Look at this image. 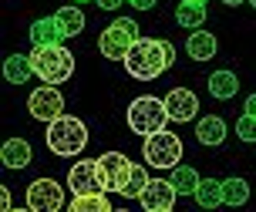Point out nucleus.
Listing matches in <instances>:
<instances>
[{"mask_svg": "<svg viewBox=\"0 0 256 212\" xmlns=\"http://www.w3.org/2000/svg\"><path fill=\"white\" fill-rule=\"evenodd\" d=\"M176 61V48L162 38H138L125 54V71L135 81H155L158 74H166Z\"/></svg>", "mask_w": 256, "mask_h": 212, "instance_id": "obj_1", "label": "nucleus"}, {"mask_svg": "<svg viewBox=\"0 0 256 212\" xmlns=\"http://www.w3.org/2000/svg\"><path fill=\"white\" fill-rule=\"evenodd\" d=\"M30 64H34V74L48 84H64L74 74V54L64 44H34Z\"/></svg>", "mask_w": 256, "mask_h": 212, "instance_id": "obj_2", "label": "nucleus"}, {"mask_svg": "<svg viewBox=\"0 0 256 212\" xmlns=\"http://www.w3.org/2000/svg\"><path fill=\"white\" fill-rule=\"evenodd\" d=\"M44 138H48V148H51L54 155L74 158V155H81L84 145H88V128H84V122L74 118V114H61V118L48 122V135Z\"/></svg>", "mask_w": 256, "mask_h": 212, "instance_id": "obj_3", "label": "nucleus"}, {"mask_svg": "<svg viewBox=\"0 0 256 212\" xmlns=\"http://www.w3.org/2000/svg\"><path fill=\"white\" fill-rule=\"evenodd\" d=\"M168 118V108H166V98L158 101L152 94H142L128 104V128L135 132V135H155V132H162L166 128Z\"/></svg>", "mask_w": 256, "mask_h": 212, "instance_id": "obj_4", "label": "nucleus"}, {"mask_svg": "<svg viewBox=\"0 0 256 212\" xmlns=\"http://www.w3.org/2000/svg\"><path fill=\"white\" fill-rule=\"evenodd\" d=\"M142 38V30L135 20H128V17H118L115 24H108L102 30V38H98V48L108 61H125V54L132 50V44Z\"/></svg>", "mask_w": 256, "mask_h": 212, "instance_id": "obj_5", "label": "nucleus"}, {"mask_svg": "<svg viewBox=\"0 0 256 212\" xmlns=\"http://www.w3.org/2000/svg\"><path fill=\"white\" fill-rule=\"evenodd\" d=\"M142 155L152 168H176L182 162V138L172 135V132H155V135H145V145H142Z\"/></svg>", "mask_w": 256, "mask_h": 212, "instance_id": "obj_6", "label": "nucleus"}, {"mask_svg": "<svg viewBox=\"0 0 256 212\" xmlns=\"http://www.w3.org/2000/svg\"><path fill=\"white\" fill-rule=\"evenodd\" d=\"M68 188H71L74 196H84V192H108L102 158H84V162L71 165V172H68Z\"/></svg>", "mask_w": 256, "mask_h": 212, "instance_id": "obj_7", "label": "nucleus"}, {"mask_svg": "<svg viewBox=\"0 0 256 212\" xmlns=\"http://www.w3.org/2000/svg\"><path fill=\"white\" fill-rule=\"evenodd\" d=\"M27 209L30 212H58L64 209V188L54 178H38L27 186Z\"/></svg>", "mask_w": 256, "mask_h": 212, "instance_id": "obj_8", "label": "nucleus"}, {"mask_svg": "<svg viewBox=\"0 0 256 212\" xmlns=\"http://www.w3.org/2000/svg\"><path fill=\"white\" fill-rule=\"evenodd\" d=\"M27 108H30V118H38V122L61 118L64 114V98H61V91H58V84H44V88H38V91H30Z\"/></svg>", "mask_w": 256, "mask_h": 212, "instance_id": "obj_9", "label": "nucleus"}, {"mask_svg": "<svg viewBox=\"0 0 256 212\" xmlns=\"http://www.w3.org/2000/svg\"><path fill=\"white\" fill-rule=\"evenodd\" d=\"M176 196H179V188L172 186V178H148L138 202H142V209H148V212H172Z\"/></svg>", "mask_w": 256, "mask_h": 212, "instance_id": "obj_10", "label": "nucleus"}, {"mask_svg": "<svg viewBox=\"0 0 256 212\" xmlns=\"http://www.w3.org/2000/svg\"><path fill=\"white\" fill-rule=\"evenodd\" d=\"M102 168H104L108 192H125L135 162H128V155H122V152H104V155H102Z\"/></svg>", "mask_w": 256, "mask_h": 212, "instance_id": "obj_11", "label": "nucleus"}, {"mask_svg": "<svg viewBox=\"0 0 256 212\" xmlns=\"http://www.w3.org/2000/svg\"><path fill=\"white\" fill-rule=\"evenodd\" d=\"M166 108H168V118L172 122H192L199 114V98H196V91H189V88H172L166 94Z\"/></svg>", "mask_w": 256, "mask_h": 212, "instance_id": "obj_12", "label": "nucleus"}, {"mask_svg": "<svg viewBox=\"0 0 256 212\" xmlns=\"http://www.w3.org/2000/svg\"><path fill=\"white\" fill-rule=\"evenodd\" d=\"M30 142L27 138H7L4 145H0V162L7 165V168H27L30 165Z\"/></svg>", "mask_w": 256, "mask_h": 212, "instance_id": "obj_13", "label": "nucleus"}, {"mask_svg": "<svg viewBox=\"0 0 256 212\" xmlns=\"http://www.w3.org/2000/svg\"><path fill=\"white\" fill-rule=\"evenodd\" d=\"M68 38L58 17H40L30 24V44H61Z\"/></svg>", "mask_w": 256, "mask_h": 212, "instance_id": "obj_14", "label": "nucleus"}, {"mask_svg": "<svg viewBox=\"0 0 256 212\" xmlns=\"http://www.w3.org/2000/svg\"><path fill=\"white\" fill-rule=\"evenodd\" d=\"M216 38L209 34V30H192L189 40H186V50H189L192 61H209V58H216Z\"/></svg>", "mask_w": 256, "mask_h": 212, "instance_id": "obj_15", "label": "nucleus"}, {"mask_svg": "<svg viewBox=\"0 0 256 212\" xmlns=\"http://www.w3.org/2000/svg\"><path fill=\"white\" fill-rule=\"evenodd\" d=\"M30 74H34L30 54H10V58L4 61V78H7L10 84H24V81H30Z\"/></svg>", "mask_w": 256, "mask_h": 212, "instance_id": "obj_16", "label": "nucleus"}, {"mask_svg": "<svg viewBox=\"0 0 256 212\" xmlns=\"http://www.w3.org/2000/svg\"><path fill=\"white\" fill-rule=\"evenodd\" d=\"M236 91H240V78L232 74V71H216V74H209V94L219 101H230L236 98Z\"/></svg>", "mask_w": 256, "mask_h": 212, "instance_id": "obj_17", "label": "nucleus"}, {"mask_svg": "<svg viewBox=\"0 0 256 212\" xmlns=\"http://www.w3.org/2000/svg\"><path fill=\"white\" fill-rule=\"evenodd\" d=\"M196 135H199L202 145H222V142H226V122L216 118V114H209V118H202V122L196 125Z\"/></svg>", "mask_w": 256, "mask_h": 212, "instance_id": "obj_18", "label": "nucleus"}, {"mask_svg": "<svg viewBox=\"0 0 256 212\" xmlns=\"http://www.w3.org/2000/svg\"><path fill=\"white\" fill-rule=\"evenodd\" d=\"M54 17L61 20V27H64V34H68V38H78V34L84 30V14H81V4H68V7H61Z\"/></svg>", "mask_w": 256, "mask_h": 212, "instance_id": "obj_19", "label": "nucleus"}, {"mask_svg": "<svg viewBox=\"0 0 256 212\" xmlns=\"http://www.w3.org/2000/svg\"><path fill=\"white\" fill-rule=\"evenodd\" d=\"M176 20H179V27H202L206 24V4L179 0V7H176Z\"/></svg>", "mask_w": 256, "mask_h": 212, "instance_id": "obj_20", "label": "nucleus"}, {"mask_svg": "<svg viewBox=\"0 0 256 212\" xmlns=\"http://www.w3.org/2000/svg\"><path fill=\"white\" fill-rule=\"evenodd\" d=\"M196 202H199L202 209L222 206V182H219V178H202L199 188H196Z\"/></svg>", "mask_w": 256, "mask_h": 212, "instance_id": "obj_21", "label": "nucleus"}, {"mask_svg": "<svg viewBox=\"0 0 256 212\" xmlns=\"http://www.w3.org/2000/svg\"><path fill=\"white\" fill-rule=\"evenodd\" d=\"M71 212H112V202L104 192H84L71 199Z\"/></svg>", "mask_w": 256, "mask_h": 212, "instance_id": "obj_22", "label": "nucleus"}, {"mask_svg": "<svg viewBox=\"0 0 256 212\" xmlns=\"http://www.w3.org/2000/svg\"><path fill=\"white\" fill-rule=\"evenodd\" d=\"M199 182H202V178H199V172H196L192 165H176V168H172V186L179 188L182 196H196Z\"/></svg>", "mask_w": 256, "mask_h": 212, "instance_id": "obj_23", "label": "nucleus"}, {"mask_svg": "<svg viewBox=\"0 0 256 212\" xmlns=\"http://www.w3.org/2000/svg\"><path fill=\"white\" fill-rule=\"evenodd\" d=\"M222 202L226 206H246L250 202V182L246 178H236V175L226 178L222 182Z\"/></svg>", "mask_w": 256, "mask_h": 212, "instance_id": "obj_24", "label": "nucleus"}, {"mask_svg": "<svg viewBox=\"0 0 256 212\" xmlns=\"http://www.w3.org/2000/svg\"><path fill=\"white\" fill-rule=\"evenodd\" d=\"M236 135L243 138V142H256V118L253 114H240V118H236Z\"/></svg>", "mask_w": 256, "mask_h": 212, "instance_id": "obj_25", "label": "nucleus"}, {"mask_svg": "<svg viewBox=\"0 0 256 212\" xmlns=\"http://www.w3.org/2000/svg\"><path fill=\"white\" fill-rule=\"evenodd\" d=\"M128 4H132L135 10H152V7L158 4V0H128Z\"/></svg>", "mask_w": 256, "mask_h": 212, "instance_id": "obj_26", "label": "nucleus"}, {"mask_svg": "<svg viewBox=\"0 0 256 212\" xmlns=\"http://www.w3.org/2000/svg\"><path fill=\"white\" fill-rule=\"evenodd\" d=\"M94 4H98L102 10H118V7H122L125 0H94Z\"/></svg>", "mask_w": 256, "mask_h": 212, "instance_id": "obj_27", "label": "nucleus"}, {"mask_svg": "<svg viewBox=\"0 0 256 212\" xmlns=\"http://www.w3.org/2000/svg\"><path fill=\"white\" fill-rule=\"evenodd\" d=\"M0 209H10V192L7 188H0Z\"/></svg>", "mask_w": 256, "mask_h": 212, "instance_id": "obj_28", "label": "nucleus"}, {"mask_svg": "<svg viewBox=\"0 0 256 212\" xmlns=\"http://www.w3.org/2000/svg\"><path fill=\"white\" fill-rule=\"evenodd\" d=\"M246 114H253V118H256V94L246 98Z\"/></svg>", "mask_w": 256, "mask_h": 212, "instance_id": "obj_29", "label": "nucleus"}, {"mask_svg": "<svg viewBox=\"0 0 256 212\" xmlns=\"http://www.w3.org/2000/svg\"><path fill=\"white\" fill-rule=\"evenodd\" d=\"M226 7H240V4H246V0H222Z\"/></svg>", "mask_w": 256, "mask_h": 212, "instance_id": "obj_30", "label": "nucleus"}, {"mask_svg": "<svg viewBox=\"0 0 256 212\" xmlns=\"http://www.w3.org/2000/svg\"><path fill=\"white\" fill-rule=\"evenodd\" d=\"M71 4H88V0H71Z\"/></svg>", "mask_w": 256, "mask_h": 212, "instance_id": "obj_31", "label": "nucleus"}, {"mask_svg": "<svg viewBox=\"0 0 256 212\" xmlns=\"http://www.w3.org/2000/svg\"><path fill=\"white\" fill-rule=\"evenodd\" d=\"M192 4H206V0H192Z\"/></svg>", "mask_w": 256, "mask_h": 212, "instance_id": "obj_32", "label": "nucleus"}, {"mask_svg": "<svg viewBox=\"0 0 256 212\" xmlns=\"http://www.w3.org/2000/svg\"><path fill=\"white\" fill-rule=\"evenodd\" d=\"M250 4H253V7H256V0H250Z\"/></svg>", "mask_w": 256, "mask_h": 212, "instance_id": "obj_33", "label": "nucleus"}]
</instances>
